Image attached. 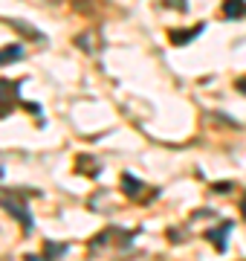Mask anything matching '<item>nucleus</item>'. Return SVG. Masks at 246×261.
I'll return each mask as SVG.
<instances>
[{
    "label": "nucleus",
    "instance_id": "nucleus-1",
    "mask_svg": "<svg viewBox=\"0 0 246 261\" xmlns=\"http://www.w3.org/2000/svg\"><path fill=\"white\" fill-rule=\"evenodd\" d=\"M35 195V192H29V189H0V209H6V212L23 226V232H32L35 229V218L29 212V197Z\"/></svg>",
    "mask_w": 246,
    "mask_h": 261
},
{
    "label": "nucleus",
    "instance_id": "nucleus-2",
    "mask_svg": "<svg viewBox=\"0 0 246 261\" xmlns=\"http://www.w3.org/2000/svg\"><path fill=\"white\" fill-rule=\"evenodd\" d=\"M133 241H136V232H131V229H122V226H107V229H102V232L96 235L93 241L87 244V250L96 255V250L102 247V244H107V247H113L116 252H128L133 247Z\"/></svg>",
    "mask_w": 246,
    "mask_h": 261
},
{
    "label": "nucleus",
    "instance_id": "nucleus-3",
    "mask_svg": "<svg viewBox=\"0 0 246 261\" xmlns=\"http://www.w3.org/2000/svg\"><path fill=\"white\" fill-rule=\"evenodd\" d=\"M18 105H20V82L0 79V119H6Z\"/></svg>",
    "mask_w": 246,
    "mask_h": 261
},
{
    "label": "nucleus",
    "instance_id": "nucleus-4",
    "mask_svg": "<svg viewBox=\"0 0 246 261\" xmlns=\"http://www.w3.org/2000/svg\"><path fill=\"white\" fill-rule=\"evenodd\" d=\"M145 183L139 177H133L131 171H125L122 174V192L128 197H131V200H136V203H142V200H148V197H153V195H160V192H157V189H151V192H145Z\"/></svg>",
    "mask_w": 246,
    "mask_h": 261
},
{
    "label": "nucleus",
    "instance_id": "nucleus-5",
    "mask_svg": "<svg viewBox=\"0 0 246 261\" xmlns=\"http://www.w3.org/2000/svg\"><path fill=\"white\" fill-rule=\"evenodd\" d=\"M232 221H220L218 226H211V229H206L203 232V238H206L211 247H214V252H226V244H229V232H232Z\"/></svg>",
    "mask_w": 246,
    "mask_h": 261
},
{
    "label": "nucleus",
    "instance_id": "nucleus-6",
    "mask_svg": "<svg viewBox=\"0 0 246 261\" xmlns=\"http://www.w3.org/2000/svg\"><path fill=\"white\" fill-rule=\"evenodd\" d=\"M3 20H6L15 32L26 35L29 41H35V44H47V35H44V32H38V29H32V23H26V20H18V18H3Z\"/></svg>",
    "mask_w": 246,
    "mask_h": 261
},
{
    "label": "nucleus",
    "instance_id": "nucleus-7",
    "mask_svg": "<svg viewBox=\"0 0 246 261\" xmlns=\"http://www.w3.org/2000/svg\"><path fill=\"white\" fill-rule=\"evenodd\" d=\"M203 32H206V23H197L194 29H182V32L174 29V32H168V38H171L174 47H182V44H191V41H194L197 35H203Z\"/></svg>",
    "mask_w": 246,
    "mask_h": 261
},
{
    "label": "nucleus",
    "instance_id": "nucleus-8",
    "mask_svg": "<svg viewBox=\"0 0 246 261\" xmlns=\"http://www.w3.org/2000/svg\"><path fill=\"white\" fill-rule=\"evenodd\" d=\"M23 56H26L23 44H9V47H3V49H0V67L12 64V61H20Z\"/></svg>",
    "mask_w": 246,
    "mask_h": 261
},
{
    "label": "nucleus",
    "instance_id": "nucleus-9",
    "mask_svg": "<svg viewBox=\"0 0 246 261\" xmlns=\"http://www.w3.org/2000/svg\"><path fill=\"white\" fill-rule=\"evenodd\" d=\"M67 252H70V244H55V241H44V252H41V258H64Z\"/></svg>",
    "mask_w": 246,
    "mask_h": 261
},
{
    "label": "nucleus",
    "instance_id": "nucleus-10",
    "mask_svg": "<svg viewBox=\"0 0 246 261\" xmlns=\"http://www.w3.org/2000/svg\"><path fill=\"white\" fill-rule=\"evenodd\" d=\"M240 15H246V0H223V18L237 20Z\"/></svg>",
    "mask_w": 246,
    "mask_h": 261
},
{
    "label": "nucleus",
    "instance_id": "nucleus-11",
    "mask_svg": "<svg viewBox=\"0 0 246 261\" xmlns=\"http://www.w3.org/2000/svg\"><path fill=\"white\" fill-rule=\"evenodd\" d=\"M211 192H218V195H229V192H232V183H214Z\"/></svg>",
    "mask_w": 246,
    "mask_h": 261
},
{
    "label": "nucleus",
    "instance_id": "nucleus-12",
    "mask_svg": "<svg viewBox=\"0 0 246 261\" xmlns=\"http://www.w3.org/2000/svg\"><path fill=\"white\" fill-rule=\"evenodd\" d=\"M165 6H174V9H180V12H189V3H186V0H165Z\"/></svg>",
    "mask_w": 246,
    "mask_h": 261
},
{
    "label": "nucleus",
    "instance_id": "nucleus-13",
    "mask_svg": "<svg viewBox=\"0 0 246 261\" xmlns=\"http://www.w3.org/2000/svg\"><path fill=\"white\" fill-rule=\"evenodd\" d=\"M235 90H237V93H246V75L235 82Z\"/></svg>",
    "mask_w": 246,
    "mask_h": 261
},
{
    "label": "nucleus",
    "instance_id": "nucleus-14",
    "mask_svg": "<svg viewBox=\"0 0 246 261\" xmlns=\"http://www.w3.org/2000/svg\"><path fill=\"white\" fill-rule=\"evenodd\" d=\"M240 212H243V218H246V197H243V206H240Z\"/></svg>",
    "mask_w": 246,
    "mask_h": 261
},
{
    "label": "nucleus",
    "instance_id": "nucleus-15",
    "mask_svg": "<svg viewBox=\"0 0 246 261\" xmlns=\"http://www.w3.org/2000/svg\"><path fill=\"white\" fill-rule=\"evenodd\" d=\"M44 3H61V0H44Z\"/></svg>",
    "mask_w": 246,
    "mask_h": 261
}]
</instances>
